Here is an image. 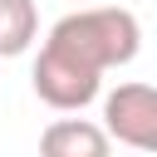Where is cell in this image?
<instances>
[{"mask_svg": "<svg viewBox=\"0 0 157 157\" xmlns=\"http://www.w3.org/2000/svg\"><path fill=\"white\" fill-rule=\"evenodd\" d=\"M39 147L49 157H108L113 137L103 123H88V118H54L44 132H39Z\"/></svg>", "mask_w": 157, "mask_h": 157, "instance_id": "3957f363", "label": "cell"}, {"mask_svg": "<svg viewBox=\"0 0 157 157\" xmlns=\"http://www.w3.org/2000/svg\"><path fill=\"white\" fill-rule=\"evenodd\" d=\"M142 49V25L132 10L123 5H93V10H74L64 20L49 25L29 83L39 93V103H49L54 113H78L98 98L103 74L132 64Z\"/></svg>", "mask_w": 157, "mask_h": 157, "instance_id": "6da1fadb", "label": "cell"}, {"mask_svg": "<svg viewBox=\"0 0 157 157\" xmlns=\"http://www.w3.org/2000/svg\"><path fill=\"white\" fill-rule=\"evenodd\" d=\"M103 128L113 142L157 152V88L152 83H118L103 93Z\"/></svg>", "mask_w": 157, "mask_h": 157, "instance_id": "7a4b0ae2", "label": "cell"}, {"mask_svg": "<svg viewBox=\"0 0 157 157\" xmlns=\"http://www.w3.org/2000/svg\"><path fill=\"white\" fill-rule=\"evenodd\" d=\"M39 39V10L34 0H0V59L29 54Z\"/></svg>", "mask_w": 157, "mask_h": 157, "instance_id": "277c9868", "label": "cell"}]
</instances>
